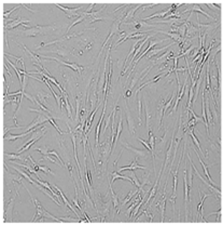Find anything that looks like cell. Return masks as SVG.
I'll return each instance as SVG.
<instances>
[{"label": "cell", "instance_id": "6da1fadb", "mask_svg": "<svg viewBox=\"0 0 223 225\" xmlns=\"http://www.w3.org/2000/svg\"><path fill=\"white\" fill-rule=\"evenodd\" d=\"M54 30L53 26H42V25H38L35 27L31 28H27V29L22 30V34H25L28 37H35L38 35H48V32Z\"/></svg>", "mask_w": 223, "mask_h": 225}, {"label": "cell", "instance_id": "7a4b0ae2", "mask_svg": "<svg viewBox=\"0 0 223 225\" xmlns=\"http://www.w3.org/2000/svg\"><path fill=\"white\" fill-rule=\"evenodd\" d=\"M161 42H164V39H159V40H149V44H148V47H147V49L145 50H143L141 53H140L139 55H138L137 57H136V60L134 61V63H133V66H132V69H131V71H129V75L133 73V71H134V68H135V66L137 65L138 64V62H139L141 59H142L143 56H145V54H148L149 52L151 51V50L153 49L154 47L156 46L157 44H161ZM129 75L127 76V78H129Z\"/></svg>", "mask_w": 223, "mask_h": 225}, {"label": "cell", "instance_id": "3957f363", "mask_svg": "<svg viewBox=\"0 0 223 225\" xmlns=\"http://www.w3.org/2000/svg\"><path fill=\"white\" fill-rule=\"evenodd\" d=\"M188 160H189V161H190V163H191V166H192V168H193V170L195 171V173H196L197 178H199V179L202 180V182H203V183H204V184H206V185H207V187H208V188H210V190H213V192L218 193V194H219V196H220V197H221V190H219V188H217V187H216V186H213V185L211 184V183H208V182L206 181V180H204V179H203V176L201 175V173H199V172H198V170H197V169H196V167L194 166L193 161H192L191 157H190V154H188Z\"/></svg>", "mask_w": 223, "mask_h": 225}, {"label": "cell", "instance_id": "277c9868", "mask_svg": "<svg viewBox=\"0 0 223 225\" xmlns=\"http://www.w3.org/2000/svg\"><path fill=\"white\" fill-rule=\"evenodd\" d=\"M48 121V118H46V116L44 114H39L37 117H36V119L32 120V122H30L28 126H25L24 129H25V132H27V131L31 130V129H34V128H37L39 125H42V123H44V122Z\"/></svg>", "mask_w": 223, "mask_h": 225}, {"label": "cell", "instance_id": "5b68a950", "mask_svg": "<svg viewBox=\"0 0 223 225\" xmlns=\"http://www.w3.org/2000/svg\"><path fill=\"white\" fill-rule=\"evenodd\" d=\"M106 104H107V100L105 99V103H104V109L101 111V116L99 118V121L97 123V127H96V146L98 147L99 145V131H100V127L102 125V120H104V117H105V111H106Z\"/></svg>", "mask_w": 223, "mask_h": 225}, {"label": "cell", "instance_id": "8992f818", "mask_svg": "<svg viewBox=\"0 0 223 225\" xmlns=\"http://www.w3.org/2000/svg\"><path fill=\"white\" fill-rule=\"evenodd\" d=\"M136 169H143V170H145V167H143V166H140L137 163V157L135 158L134 161H133L132 163L129 166H126V167H121V168L118 169V172H123V171H126V170H136Z\"/></svg>", "mask_w": 223, "mask_h": 225}, {"label": "cell", "instance_id": "52a82bcc", "mask_svg": "<svg viewBox=\"0 0 223 225\" xmlns=\"http://www.w3.org/2000/svg\"><path fill=\"white\" fill-rule=\"evenodd\" d=\"M27 23H29V20H23L22 17H17V19H14V21H12L11 24H7L4 26L5 30L7 29H12V28H15L19 25H25Z\"/></svg>", "mask_w": 223, "mask_h": 225}, {"label": "cell", "instance_id": "ba28073f", "mask_svg": "<svg viewBox=\"0 0 223 225\" xmlns=\"http://www.w3.org/2000/svg\"><path fill=\"white\" fill-rule=\"evenodd\" d=\"M54 188H55V190H57V193H58L59 195H60V197H62V199H63V201H64V202H65V205H66V206H67L68 208L70 209V210H72V211H73V213H75V215L78 217V219H79V217H80V214H79V213H78V211H77V210H75V209L73 208V207L71 206V205H70V203H69V201H68V199H67V198H66V196L64 195V193L62 192V190H60L59 187H57V186H54Z\"/></svg>", "mask_w": 223, "mask_h": 225}, {"label": "cell", "instance_id": "9c48e42d", "mask_svg": "<svg viewBox=\"0 0 223 225\" xmlns=\"http://www.w3.org/2000/svg\"><path fill=\"white\" fill-rule=\"evenodd\" d=\"M55 61H57L58 63H60V64H63V65L65 66H67V67L71 68V69H73V71H78L79 74L82 73V71H83V66H81V65H78V64H75V63H67V62H64V61H59L57 60V59H54Z\"/></svg>", "mask_w": 223, "mask_h": 225}, {"label": "cell", "instance_id": "30bf717a", "mask_svg": "<svg viewBox=\"0 0 223 225\" xmlns=\"http://www.w3.org/2000/svg\"><path fill=\"white\" fill-rule=\"evenodd\" d=\"M172 11H174L172 10V6L169 7L168 9H166L165 11H160V12H157V13H154V14H152V15H150V17H145V19H143L142 21H145V22H147V21H149V20H152V19H154V17H165L167 15L168 13H170Z\"/></svg>", "mask_w": 223, "mask_h": 225}, {"label": "cell", "instance_id": "8fae6325", "mask_svg": "<svg viewBox=\"0 0 223 225\" xmlns=\"http://www.w3.org/2000/svg\"><path fill=\"white\" fill-rule=\"evenodd\" d=\"M141 7H142V5H137V6H135L133 9H129V11L124 15L123 20H122V23H125V21L128 19H133V17H135V12L137 11L139 8H141Z\"/></svg>", "mask_w": 223, "mask_h": 225}, {"label": "cell", "instance_id": "7c38bea8", "mask_svg": "<svg viewBox=\"0 0 223 225\" xmlns=\"http://www.w3.org/2000/svg\"><path fill=\"white\" fill-rule=\"evenodd\" d=\"M13 169L16 171V172H17V173L19 174V175H22V176H23V178H24V179H26L28 182H30V183H31V184L34 185V186H36V187L38 186V185L36 184L35 182H34V180H32L31 178H30V176H29V173H28L27 171H26V172H25V171L21 170V169H19V168H16V167H14V166H13Z\"/></svg>", "mask_w": 223, "mask_h": 225}, {"label": "cell", "instance_id": "4fadbf2b", "mask_svg": "<svg viewBox=\"0 0 223 225\" xmlns=\"http://www.w3.org/2000/svg\"><path fill=\"white\" fill-rule=\"evenodd\" d=\"M175 99H176V91H175L174 93H172V95L169 98V100L167 101L166 103L164 104V107H163V111H162V118H164V117H165L167 109L169 108L170 106L172 105V102H174V100H175Z\"/></svg>", "mask_w": 223, "mask_h": 225}, {"label": "cell", "instance_id": "5bb4252c", "mask_svg": "<svg viewBox=\"0 0 223 225\" xmlns=\"http://www.w3.org/2000/svg\"><path fill=\"white\" fill-rule=\"evenodd\" d=\"M172 44H175V42H174V41H172V44H168V46L163 47V48H159V49H152V50H151V53H149L147 57H148V59H152L153 56H155V55H157L159 53H161L162 51H165V50H167L170 46H172Z\"/></svg>", "mask_w": 223, "mask_h": 225}, {"label": "cell", "instance_id": "9a60e30c", "mask_svg": "<svg viewBox=\"0 0 223 225\" xmlns=\"http://www.w3.org/2000/svg\"><path fill=\"white\" fill-rule=\"evenodd\" d=\"M165 205H166V193L164 192V196L162 197L161 202H160V210H161V222H164V217H165Z\"/></svg>", "mask_w": 223, "mask_h": 225}, {"label": "cell", "instance_id": "2e32d148", "mask_svg": "<svg viewBox=\"0 0 223 225\" xmlns=\"http://www.w3.org/2000/svg\"><path fill=\"white\" fill-rule=\"evenodd\" d=\"M195 151V154H196V156H197V158H198V160H199V163H201V165H202V167H203V169H204V173H205V175L207 176V179L209 180V182H211L213 183V179L210 178V174H209V171H208V168L206 167V165H205V163L202 160V158L199 157V155H198V152H197L196 149H194Z\"/></svg>", "mask_w": 223, "mask_h": 225}, {"label": "cell", "instance_id": "e0dca14e", "mask_svg": "<svg viewBox=\"0 0 223 225\" xmlns=\"http://www.w3.org/2000/svg\"><path fill=\"white\" fill-rule=\"evenodd\" d=\"M191 12H201V13H202V14H204L205 17H209V19L216 20V17H211V15H210L209 13H207V12H205L204 10H203V9L201 8V6H199V5H194V6L192 7V9H191Z\"/></svg>", "mask_w": 223, "mask_h": 225}, {"label": "cell", "instance_id": "ac0fdd59", "mask_svg": "<svg viewBox=\"0 0 223 225\" xmlns=\"http://www.w3.org/2000/svg\"><path fill=\"white\" fill-rule=\"evenodd\" d=\"M126 118H127V123H128L129 131H131V133H132V134H135V128H136V126H135V123H134V121H133V118L131 117V115L128 114V109H127V107H126Z\"/></svg>", "mask_w": 223, "mask_h": 225}, {"label": "cell", "instance_id": "d6986e66", "mask_svg": "<svg viewBox=\"0 0 223 225\" xmlns=\"http://www.w3.org/2000/svg\"><path fill=\"white\" fill-rule=\"evenodd\" d=\"M118 179H122V180H127V181H129L132 184H134V182H133L132 178H128V176H125V175H122V174H119L116 171H114L112 173V181H111V183H113V182L116 181V180Z\"/></svg>", "mask_w": 223, "mask_h": 225}, {"label": "cell", "instance_id": "ffe728a7", "mask_svg": "<svg viewBox=\"0 0 223 225\" xmlns=\"http://www.w3.org/2000/svg\"><path fill=\"white\" fill-rule=\"evenodd\" d=\"M7 63H8L9 65H10L11 67H12V68H13V69H14V71H15L16 75H17V77H19V84H21V86H22V84H23V79H24V77H23V75H22V74H21V71H19V68H17V67H16V66L14 65L13 63L11 62L10 60H9V61L7 60Z\"/></svg>", "mask_w": 223, "mask_h": 225}, {"label": "cell", "instance_id": "44dd1931", "mask_svg": "<svg viewBox=\"0 0 223 225\" xmlns=\"http://www.w3.org/2000/svg\"><path fill=\"white\" fill-rule=\"evenodd\" d=\"M199 29H197L194 25L192 24H188L186 23V37H190V36L194 35V34L196 33V32H198Z\"/></svg>", "mask_w": 223, "mask_h": 225}, {"label": "cell", "instance_id": "7402d4cb", "mask_svg": "<svg viewBox=\"0 0 223 225\" xmlns=\"http://www.w3.org/2000/svg\"><path fill=\"white\" fill-rule=\"evenodd\" d=\"M124 144V146H126L127 148L128 149H131L132 152H134L135 154L137 155V157L138 156H141V157H145V155H147V153L145 152V151H140V149H136V148H134L133 146H131V145H128V144H126V143H123Z\"/></svg>", "mask_w": 223, "mask_h": 225}, {"label": "cell", "instance_id": "603a6c76", "mask_svg": "<svg viewBox=\"0 0 223 225\" xmlns=\"http://www.w3.org/2000/svg\"><path fill=\"white\" fill-rule=\"evenodd\" d=\"M62 96H64L65 106H66V108H67L68 116H69V118H72V111H71V107H70V103H69V101H68V95H67V93H64V94H63Z\"/></svg>", "mask_w": 223, "mask_h": 225}, {"label": "cell", "instance_id": "cb8c5ba5", "mask_svg": "<svg viewBox=\"0 0 223 225\" xmlns=\"http://www.w3.org/2000/svg\"><path fill=\"white\" fill-rule=\"evenodd\" d=\"M205 108H207V111H206V116H207V122L208 123H213V116H211V111H210V107H209V99L207 98V104L205 103Z\"/></svg>", "mask_w": 223, "mask_h": 225}, {"label": "cell", "instance_id": "d4e9b609", "mask_svg": "<svg viewBox=\"0 0 223 225\" xmlns=\"http://www.w3.org/2000/svg\"><path fill=\"white\" fill-rule=\"evenodd\" d=\"M193 130H194L193 128H191V129H190V135H191V138H192V141L194 142V144L197 146V148H198V151L201 152V154L203 155V151H202V147H201V144H199V142H198V140L196 138V136L194 135Z\"/></svg>", "mask_w": 223, "mask_h": 225}, {"label": "cell", "instance_id": "484cf974", "mask_svg": "<svg viewBox=\"0 0 223 225\" xmlns=\"http://www.w3.org/2000/svg\"><path fill=\"white\" fill-rule=\"evenodd\" d=\"M122 125H123V120H122V117H120V120L118 122V128H116V138H114V143L118 142L119 138H120V134L122 132Z\"/></svg>", "mask_w": 223, "mask_h": 225}, {"label": "cell", "instance_id": "4316f807", "mask_svg": "<svg viewBox=\"0 0 223 225\" xmlns=\"http://www.w3.org/2000/svg\"><path fill=\"white\" fill-rule=\"evenodd\" d=\"M110 190H111V196H112V200H113V207H114V209L116 210H119V197L114 194V192H113V188L112 186H111V182H110Z\"/></svg>", "mask_w": 223, "mask_h": 225}, {"label": "cell", "instance_id": "83f0119b", "mask_svg": "<svg viewBox=\"0 0 223 225\" xmlns=\"http://www.w3.org/2000/svg\"><path fill=\"white\" fill-rule=\"evenodd\" d=\"M75 198L72 199V201H73V203H75V208H78L79 210L81 211V213L84 215V213H85V212L82 210V208L80 207V203H79V201H78V187H77V185H75Z\"/></svg>", "mask_w": 223, "mask_h": 225}, {"label": "cell", "instance_id": "f1b7e54d", "mask_svg": "<svg viewBox=\"0 0 223 225\" xmlns=\"http://www.w3.org/2000/svg\"><path fill=\"white\" fill-rule=\"evenodd\" d=\"M4 155L10 160H25L26 161V158H23L22 156H19V154H8V153H4Z\"/></svg>", "mask_w": 223, "mask_h": 225}, {"label": "cell", "instance_id": "f546056e", "mask_svg": "<svg viewBox=\"0 0 223 225\" xmlns=\"http://www.w3.org/2000/svg\"><path fill=\"white\" fill-rule=\"evenodd\" d=\"M145 203V200H143V198L141 199V200L138 202V205L136 207L134 208V210H133V215H131V217H134V221H136V215L138 214V211H139V209H140V207H142V205Z\"/></svg>", "mask_w": 223, "mask_h": 225}, {"label": "cell", "instance_id": "4dcf8cb0", "mask_svg": "<svg viewBox=\"0 0 223 225\" xmlns=\"http://www.w3.org/2000/svg\"><path fill=\"white\" fill-rule=\"evenodd\" d=\"M194 49H195V46H192L191 48H189V49H186L184 52H181L180 54L176 55L175 57H176V59H178V60H179V59H180V57H182V56H188L189 54H191V52L193 51Z\"/></svg>", "mask_w": 223, "mask_h": 225}, {"label": "cell", "instance_id": "1f68e13d", "mask_svg": "<svg viewBox=\"0 0 223 225\" xmlns=\"http://www.w3.org/2000/svg\"><path fill=\"white\" fill-rule=\"evenodd\" d=\"M34 168L36 169V170H41V171H43V172H45L46 174H54L53 173V171H51L50 169L48 168V167H45V166H40V165H37V166H35Z\"/></svg>", "mask_w": 223, "mask_h": 225}, {"label": "cell", "instance_id": "d6a6232c", "mask_svg": "<svg viewBox=\"0 0 223 225\" xmlns=\"http://www.w3.org/2000/svg\"><path fill=\"white\" fill-rule=\"evenodd\" d=\"M149 144H150L151 148L154 149V147H155V138H154L152 131L150 130V128H149Z\"/></svg>", "mask_w": 223, "mask_h": 225}, {"label": "cell", "instance_id": "836d02e7", "mask_svg": "<svg viewBox=\"0 0 223 225\" xmlns=\"http://www.w3.org/2000/svg\"><path fill=\"white\" fill-rule=\"evenodd\" d=\"M34 151H38V152H40L42 156H44V155H48V152H50V149H48V147H46V146L34 147Z\"/></svg>", "mask_w": 223, "mask_h": 225}, {"label": "cell", "instance_id": "e575fe53", "mask_svg": "<svg viewBox=\"0 0 223 225\" xmlns=\"http://www.w3.org/2000/svg\"><path fill=\"white\" fill-rule=\"evenodd\" d=\"M45 116H46V118H48V122H51L52 125H53V127L55 128V129H56V130H57V132H58V133H60V134H64V132H63V131L60 130V128H59L58 126L56 125V122H55V120H54L53 118H51V117L48 116V115H45Z\"/></svg>", "mask_w": 223, "mask_h": 225}, {"label": "cell", "instance_id": "d590c367", "mask_svg": "<svg viewBox=\"0 0 223 225\" xmlns=\"http://www.w3.org/2000/svg\"><path fill=\"white\" fill-rule=\"evenodd\" d=\"M84 19H85V17H84L83 14L81 13V17H78V19H77V20H75V21H73V22L71 23V24H70V26H68L67 32H69V29H70V28H71V27H73L75 25L79 24V23H81V22H82V21H84Z\"/></svg>", "mask_w": 223, "mask_h": 225}, {"label": "cell", "instance_id": "8d00e7d4", "mask_svg": "<svg viewBox=\"0 0 223 225\" xmlns=\"http://www.w3.org/2000/svg\"><path fill=\"white\" fill-rule=\"evenodd\" d=\"M111 117H112V111H111V114L107 117V119H106V121H105V126H104V128H102V132H104V133L106 132V130H107V128L109 127V125H110Z\"/></svg>", "mask_w": 223, "mask_h": 225}, {"label": "cell", "instance_id": "74e56055", "mask_svg": "<svg viewBox=\"0 0 223 225\" xmlns=\"http://www.w3.org/2000/svg\"><path fill=\"white\" fill-rule=\"evenodd\" d=\"M138 141H140V142H141V143H142V144H143V145H145V147H147V149H148V151H150V153H151V155H152V157H153V149L151 148V146H150V144H149V143H148V142H145V140H142V138H138Z\"/></svg>", "mask_w": 223, "mask_h": 225}, {"label": "cell", "instance_id": "f35d334b", "mask_svg": "<svg viewBox=\"0 0 223 225\" xmlns=\"http://www.w3.org/2000/svg\"><path fill=\"white\" fill-rule=\"evenodd\" d=\"M75 103H77V113H75V120L77 121H79V118H80V116H79V108H80V100H79L78 98L75 99Z\"/></svg>", "mask_w": 223, "mask_h": 225}, {"label": "cell", "instance_id": "ab89813d", "mask_svg": "<svg viewBox=\"0 0 223 225\" xmlns=\"http://www.w3.org/2000/svg\"><path fill=\"white\" fill-rule=\"evenodd\" d=\"M190 113H191V115H192V116H193V119L195 120V121H196V123H197V122L204 121V120H203V118H202V117L196 116V114H195V113H194V111H192V109H190Z\"/></svg>", "mask_w": 223, "mask_h": 225}, {"label": "cell", "instance_id": "60d3db41", "mask_svg": "<svg viewBox=\"0 0 223 225\" xmlns=\"http://www.w3.org/2000/svg\"><path fill=\"white\" fill-rule=\"evenodd\" d=\"M42 159H48V160H50V161H52V163H56V165H57L56 159H54V157H53V156H52V157H51V156H48V155H44V156H43V157L41 158V160H42Z\"/></svg>", "mask_w": 223, "mask_h": 225}, {"label": "cell", "instance_id": "b9f144b4", "mask_svg": "<svg viewBox=\"0 0 223 225\" xmlns=\"http://www.w3.org/2000/svg\"><path fill=\"white\" fill-rule=\"evenodd\" d=\"M22 6H23V5H19V6H15L13 9H11V10H10V11H9V12H4V19H7V17H8L9 14H11V13H12V12H13V11H15L16 9H19V7H22Z\"/></svg>", "mask_w": 223, "mask_h": 225}, {"label": "cell", "instance_id": "7bdbcfd3", "mask_svg": "<svg viewBox=\"0 0 223 225\" xmlns=\"http://www.w3.org/2000/svg\"><path fill=\"white\" fill-rule=\"evenodd\" d=\"M138 115H139L140 119V117H141V100H140V98L138 99Z\"/></svg>", "mask_w": 223, "mask_h": 225}]
</instances>
